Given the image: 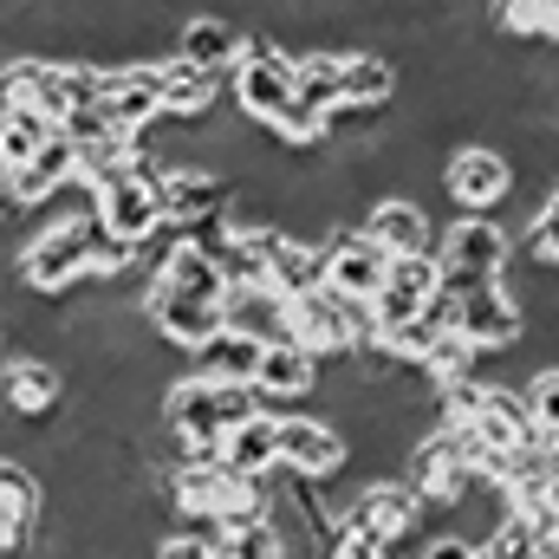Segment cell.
I'll return each instance as SVG.
<instances>
[{
    "mask_svg": "<svg viewBox=\"0 0 559 559\" xmlns=\"http://www.w3.org/2000/svg\"><path fill=\"white\" fill-rule=\"evenodd\" d=\"M150 559H215V540L209 534H156Z\"/></svg>",
    "mask_w": 559,
    "mask_h": 559,
    "instance_id": "4dcf8cb0",
    "label": "cell"
},
{
    "mask_svg": "<svg viewBox=\"0 0 559 559\" xmlns=\"http://www.w3.org/2000/svg\"><path fill=\"white\" fill-rule=\"evenodd\" d=\"M143 325L156 332V345H169V352H195V345H209L228 319H222V306H202V299H182V293H169V286H143L138 299Z\"/></svg>",
    "mask_w": 559,
    "mask_h": 559,
    "instance_id": "e0dca14e",
    "label": "cell"
},
{
    "mask_svg": "<svg viewBox=\"0 0 559 559\" xmlns=\"http://www.w3.org/2000/svg\"><path fill=\"white\" fill-rule=\"evenodd\" d=\"M371 338H378L371 306H352V299H338L332 286L286 299V345H299V352L319 358V365H332V358H345V352H358V345H371Z\"/></svg>",
    "mask_w": 559,
    "mask_h": 559,
    "instance_id": "8992f818",
    "label": "cell"
},
{
    "mask_svg": "<svg viewBox=\"0 0 559 559\" xmlns=\"http://www.w3.org/2000/svg\"><path fill=\"white\" fill-rule=\"evenodd\" d=\"M0 411L13 423H52L66 411V371L46 352H7L0 358Z\"/></svg>",
    "mask_w": 559,
    "mask_h": 559,
    "instance_id": "7c38bea8",
    "label": "cell"
},
{
    "mask_svg": "<svg viewBox=\"0 0 559 559\" xmlns=\"http://www.w3.org/2000/svg\"><path fill=\"white\" fill-rule=\"evenodd\" d=\"M436 267L449 293H468V286H488L514 267V235L495 222V215H455L442 235H436Z\"/></svg>",
    "mask_w": 559,
    "mask_h": 559,
    "instance_id": "52a82bcc",
    "label": "cell"
},
{
    "mask_svg": "<svg viewBox=\"0 0 559 559\" xmlns=\"http://www.w3.org/2000/svg\"><path fill=\"white\" fill-rule=\"evenodd\" d=\"M442 195L455 209H468V215H495L514 195V156H508V143L462 138L442 156Z\"/></svg>",
    "mask_w": 559,
    "mask_h": 559,
    "instance_id": "9c48e42d",
    "label": "cell"
},
{
    "mask_svg": "<svg viewBox=\"0 0 559 559\" xmlns=\"http://www.w3.org/2000/svg\"><path fill=\"white\" fill-rule=\"evenodd\" d=\"M98 111L138 143L143 131L163 124V79H156V59H111L98 66Z\"/></svg>",
    "mask_w": 559,
    "mask_h": 559,
    "instance_id": "30bf717a",
    "label": "cell"
},
{
    "mask_svg": "<svg viewBox=\"0 0 559 559\" xmlns=\"http://www.w3.org/2000/svg\"><path fill=\"white\" fill-rule=\"evenodd\" d=\"M261 411V397L248 384H222V378H176L156 404L163 436H169V455H222V436L235 423H248Z\"/></svg>",
    "mask_w": 559,
    "mask_h": 559,
    "instance_id": "7a4b0ae2",
    "label": "cell"
},
{
    "mask_svg": "<svg viewBox=\"0 0 559 559\" xmlns=\"http://www.w3.org/2000/svg\"><path fill=\"white\" fill-rule=\"evenodd\" d=\"M228 92H235V111H241L248 124L274 131L280 118L299 105V59H293V46L254 33L248 52H241V66L228 72Z\"/></svg>",
    "mask_w": 559,
    "mask_h": 559,
    "instance_id": "5b68a950",
    "label": "cell"
},
{
    "mask_svg": "<svg viewBox=\"0 0 559 559\" xmlns=\"http://www.w3.org/2000/svg\"><path fill=\"white\" fill-rule=\"evenodd\" d=\"M261 352H267V338H254V332H241V325H222L209 345H195L189 358H195V378H222V384H254V371H261Z\"/></svg>",
    "mask_w": 559,
    "mask_h": 559,
    "instance_id": "cb8c5ba5",
    "label": "cell"
},
{
    "mask_svg": "<svg viewBox=\"0 0 559 559\" xmlns=\"http://www.w3.org/2000/svg\"><path fill=\"white\" fill-rule=\"evenodd\" d=\"M215 540V559H293L286 534L274 527V514H248V521H215L202 527Z\"/></svg>",
    "mask_w": 559,
    "mask_h": 559,
    "instance_id": "484cf974",
    "label": "cell"
},
{
    "mask_svg": "<svg viewBox=\"0 0 559 559\" xmlns=\"http://www.w3.org/2000/svg\"><path fill=\"white\" fill-rule=\"evenodd\" d=\"M222 319L241 325V332H254V338H267V345L286 338V299L267 293V286H235L228 306H222Z\"/></svg>",
    "mask_w": 559,
    "mask_h": 559,
    "instance_id": "83f0119b",
    "label": "cell"
},
{
    "mask_svg": "<svg viewBox=\"0 0 559 559\" xmlns=\"http://www.w3.org/2000/svg\"><path fill=\"white\" fill-rule=\"evenodd\" d=\"M404 481H411V495H417L429 514H449V508L481 481V468H475L468 442L436 423L429 436H417V449H411V462H404Z\"/></svg>",
    "mask_w": 559,
    "mask_h": 559,
    "instance_id": "ba28073f",
    "label": "cell"
},
{
    "mask_svg": "<svg viewBox=\"0 0 559 559\" xmlns=\"http://www.w3.org/2000/svg\"><path fill=\"white\" fill-rule=\"evenodd\" d=\"M98 267V222L92 209L85 215H52L46 228H33L20 248H13V286L39 293V299H66L79 293Z\"/></svg>",
    "mask_w": 559,
    "mask_h": 559,
    "instance_id": "3957f363",
    "label": "cell"
},
{
    "mask_svg": "<svg viewBox=\"0 0 559 559\" xmlns=\"http://www.w3.org/2000/svg\"><path fill=\"white\" fill-rule=\"evenodd\" d=\"M156 79H163V118H169V124H182V131L209 124V118L222 111V98H228V72L189 66V59H176V52H163V59H156Z\"/></svg>",
    "mask_w": 559,
    "mask_h": 559,
    "instance_id": "ac0fdd59",
    "label": "cell"
},
{
    "mask_svg": "<svg viewBox=\"0 0 559 559\" xmlns=\"http://www.w3.org/2000/svg\"><path fill=\"white\" fill-rule=\"evenodd\" d=\"M417 559H481V547H475L468 534L442 527V534H429V540H423V554H417Z\"/></svg>",
    "mask_w": 559,
    "mask_h": 559,
    "instance_id": "1f68e13d",
    "label": "cell"
},
{
    "mask_svg": "<svg viewBox=\"0 0 559 559\" xmlns=\"http://www.w3.org/2000/svg\"><path fill=\"white\" fill-rule=\"evenodd\" d=\"M0 105L33 111L46 124H66L79 111H98V66L72 52H7L0 59Z\"/></svg>",
    "mask_w": 559,
    "mask_h": 559,
    "instance_id": "6da1fadb",
    "label": "cell"
},
{
    "mask_svg": "<svg viewBox=\"0 0 559 559\" xmlns=\"http://www.w3.org/2000/svg\"><path fill=\"white\" fill-rule=\"evenodd\" d=\"M46 521V481L33 462L0 455V559H26Z\"/></svg>",
    "mask_w": 559,
    "mask_h": 559,
    "instance_id": "9a60e30c",
    "label": "cell"
},
{
    "mask_svg": "<svg viewBox=\"0 0 559 559\" xmlns=\"http://www.w3.org/2000/svg\"><path fill=\"white\" fill-rule=\"evenodd\" d=\"M92 222H98V235H111V241H124V248H138V254L169 228V222H163V195H156V163H150L143 150L92 189Z\"/></svg>",
    "mask_w": 559,
    "mask_h": 559,
    "instance_id": "277c9868",
    "label": "cell"
},
{
    "mask_svg": "<svg viewBox=\"0 0 559 559\" xmlns=\"http://www.w3.org/2000/svg\"><path fill=\"white\" fill-rule=\"evenodd\" d=\"M0 358H7V319H0Z\"/></svg>",
    "mask_w": 559,
    "mask_h": 559,
    "instance_id": "d6a6232c",
    "label": "cell"
},
{
    "mask_svg": "<svg viewBox=\"0 0 559 559\" xmlns=\"http://www.w3.org/2000/svg\"><path fill=\"white\" fill-rule=\"evenodd\" d=\"M352 462V442L332 417H280V468L293 475H312V481H338Z\"/></svg>",
    "mask_w": 559,
    "mask_h": 559,
    "instance_id": "2e32d148",
    "label": "cell"
},
{
    "mask_svg": "<svg viewBox=\"0 0 559 559\" xmlns=\"http://www.w3.org/2000/svg\"><path fill=\"white\" fill-rule=\"evenodd\" d=\"M261 404H299V397H312L319 391V358H306L299 345H267L261 352V371H254V384H248Z\"/></svg>",
    "mask_w": 559,
    "mask_h": 559,
    "instance_id": "603a6c76",
    "label": "cell"
},
{
    "mask_svg": "<svg viewBox=\"0 0 559 559\" xmlns=\"http://www.w3.org/2000/svg\"><path fill=\"white\" fill-rule=\"evenodd\" d=\"M248 26L235 20V13H189L182 26H176V59H189V66H209V72H235L241 66V52H248Z\"/></svg>",
    "mask_w": 559,
    "mask_h": 559,
    "instance_id": "44dd1931",
    "label": "cell"
},
{
    "mask_svg": "<svg viewBox=\"0 0 559 559\" xmlns=\"http://www.w3.org/2000/svg\"><path fill=\"white\" fill-rule=\"evenodd\" d=\"M423 514H429V508L411 495V481H404V475H391V481H358V488H352V501H345V527H365V534H378L384 547L429 540Z\"/></svg>",
    "mask_w": 559,
    "mask_h": 559,
    "instance_id": "8fae6325",
    "label": "cell"
},
{
    "mask_svg": "<svg viewBox=\"0 0 559 559\" xmlns=\"http://www.w3.org/2000/svg\"><path fill=\"white\" fill-rule=\"evenodd\" d=\"M59 138V124H46V118H33V111H13V105H0V182L7 176H20L46 143Z\"/></svg>",
    "mask_w": 559,
    "mask_h": 559,
    "instance_id": "4316f807",
    "label": "cell"
},
{
    "mask_svg": "<svg viewBox=\"0 0 559 559\" xmlns=\"http://www.w3.org/2000/svg\"><path fill=\"white\" fill-rule=\"evenodd\" d=\"M521 248H527V267H540V274H559V182L547 189V195H540V209H534V222H527Z\"/></svg>",
    "mask_w": 559,
    "mask_h": 559,
    "instance_id": "f1b7e54d",
    "label": "cell"
},
{
    "mask_svg": "<svg viewBox=\"0 0 559 559\" xmlns=\"http://www.w3.org/2000/svg\"><path fill=\"white\" fill-rule=\"evenodd\" d=\"M384 274H391V254H384L371 235L338 228V235L325 241V286H332L338 299L371 306V299H378V286H384Z\"/></svg>",
    "mask_w": 559,
    "mask_h": 559,
    "instance_id": "ffe728a7",
    "label": "cell"
},
{
    "mask_svg": "<svg viewBox=\"0 0 559 559\" xmlns=\"http://www.w3.org/2000/svg\"><path fill=\"white\" fill-rule=\"evenodd\" d=\"M521 397H527V417H534V436H540V442H559V358H547L540 371H527Z\"/></svg>",
    "mask_w": 559,
    "mask_h": 559,
    "instance_id": "f546056e",
    "label": "cell"
},
{
    "mask_svg": "<svg viewBox=\"0 0 559 559\" xmlns=\"http://www.w3.org/2000/svg\"><path fill=\"white\" fill-rule=\"evenodd\" d=\"M462 312H455V338H468L475 352H514L527 338V306L508 293V280H488V286H468L455 293Z\"/></svg>",
    "mask_w": 559,
    "mask_h": 559,
    "instance_id": "5bb4252c",
    "label": "cell"
},
{
    "mask_svg": "<svg viewBox=\"0 0 559 559\" xmlns=\"http://www.w3.org/2000/svg\"><path fill=\"white\" fill-rule=\"evenodd\" d=\"M222 468L228 475H274L280 468V417L254 411L248 423H235L222 436Z\"/></svg>",
    "mask_w": 559,
    "mask_h": 559,
    "instance_id": "d4e9b609",
    "label": "cell"
},
{
    "mask_svg": "<svg viewBox=\"0 0 559 559\" xmlns=\"http://www.w3.org/2000/svg\"><path fill=\"white\" fill-rule=\"evenodd\" d=\"M261 254V286L280 299H299V293H319L325 286V248L293 235V228H241Z\"/></svg>",
    "mask_w": 559,
    "mask_h": 559,
    "instance_id": "4fadbf2b",
    "label": "cell"
},
{
    "mask_svg": "<svg viewBox=\"0 0 559 559\" xmlns=\"http://www.w3.org/2000/svg\"><path fill=\"white\" fill-rule=\"evenodd\" d=\"M436 254H404V261H391V274L378 286V299H371V325L378 332H391V325H404V319H423V306L436 299Z\"/></svg>",
    "mask_w": 559,
    "mask_h": 559,
    "instance_id": "7402d4cb",
    "label": "cell"
},
{
    "mask_svg": "<svg viewBox=\"0 0 559 559\" xmlns=\"http://www.w3.org/2000/svg\"><path fill=\"white\" fill-rule=\"evenodd\" d=\"M358 235H371L391 261H404V254H436V222H429V209H423L417 195H371V202L358 209Z\"/></svg>",
    "mask_w": 559,
    "mask_h": 559,
    "instance_id": "d6986e66",
    "label": "cell"
}]
</instances>
